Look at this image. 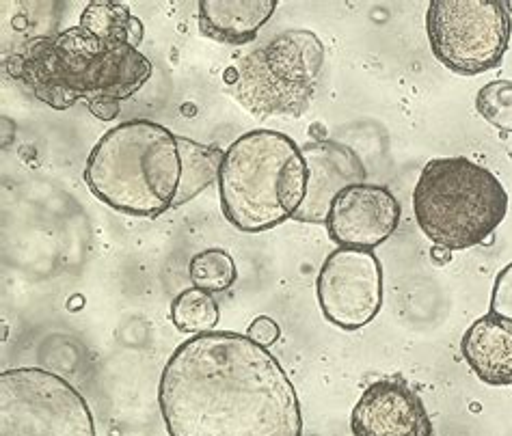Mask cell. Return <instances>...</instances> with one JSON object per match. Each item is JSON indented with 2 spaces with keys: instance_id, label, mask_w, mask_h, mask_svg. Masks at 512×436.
<instances>
[{
  "instance_id": "6da1fadb",
  "label": "cell",
  "mask_w": 512,
  "mask_h": 436,
  "mask_svg": "<svg viewBox=\"0 0 512 436\" xmlns=\"http://www.w3.org/2000/svg\"><path fill=\"white\" fill-rule=\"evenodd\" d=\"M169 436H303L292 380L268 348L232 331L175 348L158 387Z\"/></svg>"
},
{
  "instance_id": "7a4b0ae2",
  "label": "cell",
  "mask_w": 512,
  "mask_h": 436,
  "mask_svg": "<svg viewBox=\"0 0 512 436\" xmlns=\"http://www.w3.org/2000/svg\"><path fill=\"white\" fill-rule=\"evenodd\" d=\"M223 152L147 119L106 132L91 149L85 184L106 206L154 218L184 206L219 182Z\"/></svg>"
},
{
  "instance_id": "3957f363",
  "label": "cell",
  "mask_w": 512,
  "mask_h": 436,
  "mask_svg": "<svg viewBox=\"0 0 512 436\" xmlns=\"http://www.w3.org/2000/svg\"><path fill=\"white\" fill-rule=\"evenodd\" d=\"M7 72L55 111L85 100L98 119L113 121L119 104L141 91L154 67L139 48L104 42L78 24L29 39L7 59Z\"/></svg>"
},
{
  "instance_id": "277c9868",
  "label": "cell",
  "mask_w": 512,
  "mask_h": 436,
  "mask_svg": "<svg viewBox=\"0 0 512 436\" xmlns=\"http://www.w3.org/2000/svg\"><path fill=\"white\" fill-rule=\"evenodd\" d=\"M307 193L303 147L284 132L253 130L223 154L221 210L229 225L262 234L294 218Z\"/></svg>"
},
{
  "instance_id": "5b68a950",
  "label": "cell",
  "mask_w": 512,
  "mask_h": 436,
  "mask_svg": "<svg viewBox=\"0 0 512 436\" xmlns=\"http://www.w3.org/2000/svg\"><path fill=\"white\" fill-rule=\"evenodd\" d=\"M413 210L422 234L448 251L478 247L500 227L508 195L495 173L469 158L426 162L413 190Z\"/></svg>"
},
{
  "instance_id": "8992f818",
  "label": "cell",
  "mask_w": 512,
  "mask_h": 436,
  "mask_svg": "<svg viewBox=\"0 0 512 436\" xmlns=\"http://www.w3.org/2000/svg\"><path fill=\"white\" fill-rule=\"evenodd\" d=\"M322 67V39L312 31L290 29L238 63L232 95L255 117H299L314 100Z\"/></svg>"
},
{
  "instance_id": "52a82bcc",
  "label": "cell",
  "mask_w": 512,
  "mask_h": 436,
  "mask_svg": "<svg viewBox=\"0 0 512 436\" xmlns=\"http://www.w3.org/2000/svg\"><path fill=\"white\" fill-rule=\"evenodd\" d=\"M0 436H98L91 408L74 385L44 367L0 374Z\"/></svg>"
},
{
  "instance_id": "ba28073f",
  "label": "cell",
  "mask_w": 512,
  "mask_h": 436,
  "mask_svg": "<svg viewBox=\"0 0 512 436\" xmlns=\"http://www.w3.org/2000/svg\"><path fill=\"white\" fill-rule=\"evenodd\" d=\"M426 35L439 63L454 74L478 76L502 63L512 16L502 0H430Z\"/></svg>"
},
{
  "instance_id": "9c48e42d",
  "label": "cell",
  "mask_w": 512,
  "mask_h": 436,
  "mask_svg": "<svg viewBox=\"0 0 512 436\" xmlns=\"http://www.w3.org/2000/svg\"><path fill=\"white\" fill-rule=\"evenodd\" d=\"M318 305L331 324L357 331L379 316L383 305V266L374 251L335 249L316 281Z\"/></svg>"
},
{
  "instance_id": "30bf717a",
  "label": "cell",
  "mask_w": 512,
  "mask_h": 436,
  "mask_svg": "<svg viewBox=\"0 0 512 436\" xmlns=\"http://www.w3.org/2000/svg\"><path fill=\"white\" fill-rule=\"evenodd\" d=\"M400 203L387 186L357 184L333 199L325 227L342 249L374 251L394 236Z\"/></svg>"
},
{
  "instance_id": "8fae6325",
  "label": "cell",
  "mask_w": 512,
  "mask_h": 436,
  "mask_svg": "<svg viewBox=\"0 0 512 436\" xmlns=\"http://www.w3.org/2000/svg\"><path fill=\"white\" fill-rule=\"evenodd\" d=\"M355 436H433L424 402L404 380H376L350 415Z\"/></svg>"
},
{
  "instance_id": "7c38bea8",
  "label": "cell",
  "mask_w": 512,
  "mask_h": 436,
  "mask_svg": "<svg viewBox=\"0 0 512 436\" xmlns=\"http://www.w3.org/2000/svg\"><path fill=\"white\" fill-rule=\"evenodd\" d=\"M303 158L307 162V193L294 221L320 225L327 221L333 199L350 186L366 184L368 171L355 149L335 141L305 143Z\"/></svg>"
},
{
  "instance_id": "4fadbf2b",
  "label": "cell",
  "mask_w": 512,
  "mask_h": 436,
  "mask_svg": "<svg viewBox=\"0 0 512 436\" xmlns=\"http://www.w3.org/2000/svg\"><path fill=\"white\" fill-rule=\"evenodd\" d=\"M461 352L484 385L512 387V322L487 313L463 335Z\"/></svg>"
},
{
  "instance_id": "5bb4252c",
  "label": "cell",
  "mask_w": 512,
  "mask_h": 436,
  "mask_svg": "<svg viewBox=\"0 0 512 436\" xmlns=\"http://www.w3.org/2000/svg\"><path fill=\"white\" fill-rule=\"evenodd\" d=\"M277 0H201L199 31L212 42L245 46L273 18Z\"/></svg>"
},
{
  "instance_id": "9a60e30c",
  "label": "cell",
  "mask_w": 512,
  "mask_h": 436,
  "mask_svg": "<svg viewBox=\"0 0 512 436\" xmlns=\"http://www.w3.org/2000/svg\"><path fill=\"white\" fill-rule=\"evenodd\" d=\"M80 26L104 42H124L139 48L143 39V24L126 3L115 0H91L80 16Z\"/></svg>"
},
{
  "instance_id": "2e32d148",
  "label": "cell",
  "mask_w": 512,
  "mask_h": 436,
  "mask_svg": "<svg viewBox=\"0 0 512 436\" xmlns=\"http://www.w3.org/2000/svg\"><path fill=\"white\" fill-rule=\"evenodd\" d=\"M219 305L210 292L188 288L171 305V322L182 333H210L219 324Z\"/></svg>"
},
{
  "instance_id": "e0dca14e",
  "label": "cell",
  "mask_w": 512,
  "mask_h": 436,
  "mask_svg": "<svg viewBox=\"0 0 512 436\" xmlns=\"http://www.w3.org/2000/svg\"><path fill=\"white\" fill-rule=\"evenodd\" d=\"M238 279L234 257L223 249H206L191 260V281L195 288L217 294L232 288Z\"/></svg>"
},
{
  "instance_id": "ac0fdd59",
  "label": "cell",
  "mask_w": 512,
  "mask_h": 436,
  "mask_svg": "<svg viewBox=\"0 0 512 436\" xmlns=\"http://www.w3.org/2000/svg\"><path fill=\"white\" fill-rule=\"evenodd\" d=\"M478 113L502 132H512V80H493L478 91Z\"/></svg>"
},
{
  "instance_id": "d6986e66",
  "label": "cell",
  "mask_w": 512,
  "mask_h": 436,
  "mask_svg": "<svg viewBox=\"0 0 512 436\" xmlns=\"http://www.w3.org/2000/svg\"><path fill=\"white\" fill-rule=\"evenodd\" d=\"M491 313L512 322V264L502 268L491 292Z\"/></svg>"
},
{
  "instance_id": "ffe728a7",
  "label": "cell",
  "mask_w": 512,
  "mask_h": 436,
  "mask_svg": "<svg viewBox=\"0 0 512 436\" xmlns=\"http://www.w3.org/2000/svg\"><path fill=\"white\" fill-rule=\"evenodd\" d=\"M247 333H249V337L253 339L255 344H260L262 348H271L279 339L281 329H279V324L273 318L258 316L249 324V331Z\"/></svg>"
},
{
  "instance_id": "44dd1931",
  "label": "cell",
  "mask_w": 512,
  "mask_h": 436,
  "mask_svg": "<svg viewBox=\"0 0 512 436\" xmlns=\"http://www.w3.org/2000/svg\"><path fill=\"white\" fill-rule=\"evenodd\" d=\"M433 257H435V260H437L439 264H443V262H450L452 251H448V249H441V247H435V249H433Z\"/></svg>"
}]
</instances>
